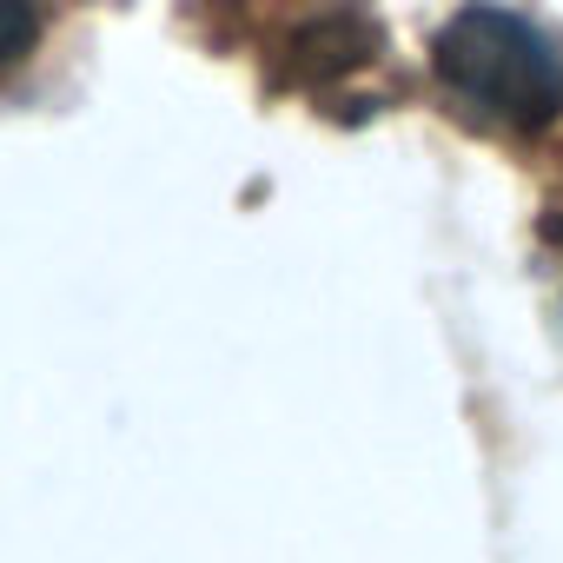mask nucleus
Returning <instances> with one entry per match:
<instances>
[{
  "label": "nucleus",
  "mask_w": 563,
  "mask_h": 563,
  "mask_svg": "<svg viewBox=\"0 0 563 563\" xmlns=\"http://www.w3.org/2000/svg\"><path fill=\"white\" fill-rule=\"evenodd\" d=\"M438 87L490 133H543L563 113V54L504 8H464L438 34Z\"/></svg>",
  "instance_id": "1"
},
{
  "label": "nucleus",
  "mask_w": 563,
  "mask_h": 563,
  "mask_svg": "<svg viewBox=\"0 0 563 563\" xmlns=\"http://www.w3.org/2000/svg\"><path fill=\"white\" fill-rule=\"evenodd\" d=\"M34 27H41L34 0H0V67H14L34 47Z\"/></svg>",
  "instance_id": "2"
}]
</instances>
